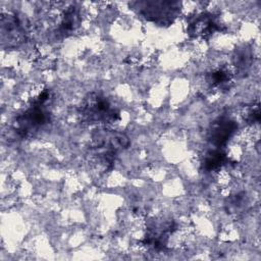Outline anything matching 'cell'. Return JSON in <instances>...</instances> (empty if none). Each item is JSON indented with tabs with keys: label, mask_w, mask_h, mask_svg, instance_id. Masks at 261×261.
I'll return each mask as SVG.
<instances>
[{
	"label": "cell",
	"mask_w": 261,
	"mask_h": 261,
	"mask_svg": "<svg viewBox=\"0 0 261 261\" xmlns=\"http://www.w3.org/2000/svg\"><path fill=\"white\" fill-rule=\"evenodd\" d=\"M232 79V73L226 67H219L207 75V82L210 84L211 87L217 89H225L228 88Z\"/></svg>",
	"instance_id": "9c48e42d"
},
{
	"label": "cell",
	"mask_w": 261,
	"mask_h": 261,
	"mask_svg": "<svg viewBox=\"0 0 261 261\" xmlns=\"http://www.w3.org/2000/svg\"><path fill=\"white\" fill-rule=\"evenodd\" d=\"M80 23V13L77 9L73 6L68 7L66 10L63 11L57 32L61 36H68L69 34L73 33V31L77 28Z\"/></svg>",
	"instance_id": "ba28073f"
},
{
	"label": "cell",
	"mask_w": 261,
	"mask_h": 261,
	"mask_svg": "<svg viewBox=\"0 0 261 261\" xmlns=\"http://www.w3.org/2000/svg\"><path fill=\"white\" fill-rule=\"evenodd\" d=\"M145 6L144 8V14L146 17H152L155 20L158 19H168L170 15H173V12L176 10V7L173 8V6L177 5L176 2H159V1H153V2H141Z\"/></svg>",
	"instance_id": "8992f818"
},
{
	"label": "cell",
	"mask_w": 261,
	"mask_h": 261,
	"mask_svg": "<svg viewBox=\"0 0 261 261\" xmlns=\"http://www.w3.org/2000/svg\"><path fill=\"white\" fill-rule=\"evenodd\" d=\"M219 29V23L216 21L213 15L202 14L196 17V19L190 23L189 33L193 34L195 37L205 38Z\"/></svg>",
	"instance_id": "5b68a950"
},
{
	"label": "cell",
	"mask_w": 261,
	"mask_h": 261,
	"mask_svg": "<svg viewBox=\"0 0 261 261\" xmlns=\"http://www.w3.org/2000/svg\"><path fill=\"white\" fill-rule=\"evenodd\" d=\"M238 203H241V201H240V200H238ZM233 204L236 205V204H237V202H233ZM238 206H239V204H238Z\"/></svg>",
	"instance_id": "8fae6325"
},
{
	"label": "cell",
	"mask_w": 261,
	"mask_h": 261,
	"mask_svg": "<svg viewBox=\"0 0 261 261\" xmlns=\"http://www.w3.org/2000/svg\"><path fill=\"white\" fill-rule=\"evenodd\" d=\"M84 121L90 124L110 125L120 119L119 111L105 96L91 93L85 98L80 109Z\"/></svg>",
	"instance_id": "7a4b0ae2"
},
{
	"label": "cell",
	"mask_w": 261,
	"mask_h": 261,
	"mask_svg": "<svg viewBox=\"0 0 261 261\" xmlns=\"http://www.w3.org/2000/svg\"><path fill=\"white\" fill-rule=\"evenodd\" d=\"M52 95L49 89L40 90L29 107L15 118V132L20 137H29L39 132L50 121V112L47 104Z\"/></svg>",
	"instance_id": "6da1fadb"
},
{
	"label": "cell",
	"mask_w": 261,
	"mask_h": 261,
	"mask_svg": "<svg viewBox=\"0 0 261 261\" xmlns=\"http://www.w3.org/2000/svg\"><path fill=\"white\" fill-rule=\"evenodd\" d=\"M228 162V157L222 148H215L208 151L203 158L202 168L207 171H217Z\"/></svg>",
	"instance_id": "52a82bcc"
},
{
	"label": "cell",
	"mask_w": 261,
	"mask_h": 261,
	"mask_svg": "<svg viewBox=\"0 0 261 261\" xmlns=\"http://www.w3.org/2000/svg\"><path fill=\"white\" fill-rule=\"evenodd\" d=\"M260 120V109L259 105H254L248 109L246 112V121L250 124L258 123Z\"/></svg>",
	"instance_id": "30bf717a"
},
{
	"label": "cell",
	"mask_w": 261,
	"mask_h": 261,
	"mask_svg": "<svg viewBox=\"0 0 261 261\" xmlns=\"http://www.w3.org/2000/svg\"><path fill=\"white\" fill-rule=\"evenodd\" d=\"M93 145L97 148L107 149L114 152H118L126 149L129 146L128 137L118 130L110 129L105 126L98 127L92 134Z\"/></svg>",
	"instance_id": "3957f363"
},
{
	"label": "cell",
	"mask_w": 261,
	"mask_h": 261,
	"mask_svg": "<svg viewBox=\"0 0 261 261\" xmlns=\"http://www.w3.org/2000/svg\"><path fill=\"white\" fill-rule=\"evenodd\" d=\"M238 130L236 121L228 117H219L215 120L209 129L208 139L215 148H222Z\"/></svg>",
	"instance_id": "277c9868"
}]
</instances>
